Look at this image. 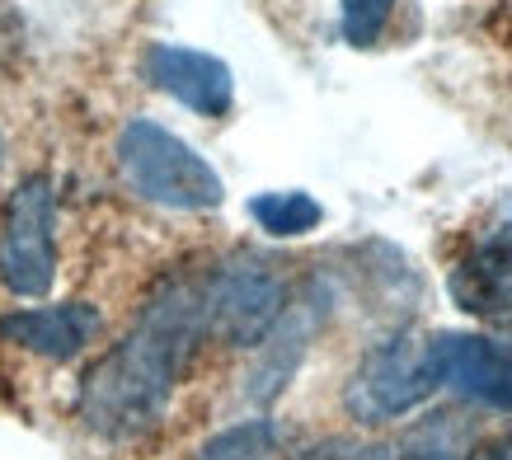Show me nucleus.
<instances>
[{
  "instance_id": "4468645a",
  "label": "nucleus",
  "mask_w": 512,
  "mask_h": 460,
  "mask_svg": "<svg viewBox=\"0 0 512 460\" xmlns=\"http://www.w3.org/2000/svg\"><path fill=\"white\" fill-rule=\"evenodd\" d=\"M395 0H339V33L348 47H376Z\"/></svg>"
},
{
  "instance_id": "9d476101",
  "label": "nucleus",
  "mask_w": 512,
  "mask_h": 460,
  "mask_svg": "<svg viewBox=\"0 0 512 460\" xmlns=\"http://www.w3.org/2000/svg\"><path fill=\"white\" fill-rule=\"evenodd\" d=\"M104 334V315L90 301H62V306H29L0 315V338L47 362H71Z\"/></svg>"
},
{
  "instance_id": "423d86ee",
  "label": "nucleus",
  "mask_w": 512,
  "mask_h": 460,
  "mask_svg": "<svg viewBox=\"0 0 512 460\" xmlns=\"http://www.w3.org/2000/svg\"><path fill=\"white\" fill-rule=\"evenodd\" d=\"M447 292L456 310L475 320H512V202H503L494 221H484V230L466 245V254L447 273Z\"/></svg>"
},
{
  "instance_id": "f3484780",
  "label": "nucleus",
  "mask_w": 512,
  "mask_h": 460,
  "mask_svg": "<svg viewBox=\"0 0 512 460\" xmlns=\"http://www.w3.org/2000/svg\"><path fill=\"white\" fill-rule=\"evenodd\" d=\"M0 160H5V141H0Z\"/></svg>"
},
{
  "instance_id": "1a4fd4ad",
  "label": "nucleus",
  "mask_w": 512,
  "mask_h": 460,
  "mask_svg": "<svg viewBox=\"0 0 512 460\" xmlns=\"http://www.w3.org/2000/svg\"><path fill=\"white\" fill-rule=\"evenodd\" d=\"M433 357L442 385L466 404L512 414V348L484 334H433Z\"/></svg>"
},
{
  "instance_id": "6e6552de",
  "label": "nucleus",
  "mask_w": 512,
  "mask_h": 460,
  "mask_svg": "<svg viewBox=\"0 0 512 460\" xmlns=\"http://www.w3.org/2000/svg\"><path fill=\"white\" fill-rule=\"evenodd\" d=\"M141 76L174 104L193 108L198 118H226L235 104V71L221 57L184 43H151L141 52Z\"/></svg>"
},
{
  "instance_id": "20e7f679",
  "label": "nucleus",
  "mask_w": 512,
  "mask_h": 460,
  "mask_svg": "<svg viewBox=\"0 0 512 460\" xmlns=\"http://www.w3.org/2000/svg\"><path fill=\"white\" fill-rule=\"evenodd\" d=\"M287 301L292 287L282 263L259 249H235L207 268V334L226 348H259Z\"/></svg>"
},
{
  "instance_id": "7ed1b4c3",
  "label": "nucleus",
  "mask_w": 512,
  "mask_h": 460,
  "mask_svg": "<svg viewBox=\"0 0 512 460\" xmlns=\"http://www.w3.org/2000/svg\"><path fill=\"white\" fill-rule=\"evenodd\" d=\"M437 390H442V376H437L433 338L395 329L390 338H381V343H372L362 353V362H357L348 385H343V409L357 423L381 428V423L414 414Z\"/></svg>"
},
{
  "instance_id": "0eeeda50",
  "label": "nucleus",
  "mask_w": 512,
  "mask_h": 460,
  "mask_svg": "<svg viewBox=\"0 0 512 460\" xmlns=\"http://www.w3.org/2000/svg\"><path fill=\"white\" fill-rule=\"evenodd\" d=\"M325 315H329V296L320 292V282H311L306 292L292 296V301L282 306L273 329L259 338V357H254V367H249V376H245L249 404L268 409V404L296 381V371H301L306 353H311V338L320 334Z\"/></svg>"
},
{
  "instance_id": "2eb2a0df",
  "label": "nucleus",
  "mask_w": 512,
  "mask_h": 460,
  "mask_svg": "<svg viewBox=\"0 0 512 460\" xmlns=\"http://www.w3.org/2000/svg\"><path fill=\"white\" fill-rule=\"evenodd\" d=\"M296 460H390V451L362 437H325V442L306 446Z\"/></svg>"
},
{
  "instance_id": "f8f14e48",
  "label": "nucleus",
  "mask_w": 512,
  "mask_h": 460,
  "mask_svg": "<svg viewBox=\"0 0 512 460\" xmlns=\"http://www.w3.org/2000/svg\"><path fill=\"white\" fill-rule=\"evenodd\" d=\"M249 216L273 240H296V235H311L325 221V207L311 193H301V188H278V193H254L249 198Z\"/></svg>"
},
{
  "instance_id": "39448f33",
  "label": "nucleus",
  "mask_w": 512,
  "mask_h": 460,
  "mask_svg": "<svg viewBox=\"0 0 512 460\" xmlns=\"http://www.w3.org/2000/svg\"><path fill=\"white\" fill-rule=\"evenodd\" d=\"M0 282L15 296H47L57 282V188L47 174L19 179L5 202Z\"/></svg>"
},
{
  "instance_id": "f257e3e1",
  "label": "nucleus",
  "mask_w": 512,
  "mask_h": 460,
  "mask_svg": "<svg viewBox=\"0 0 512 460\" xmlns=\"http://www.w3.org/2000/svg\"><path fill=\"white\" fill-rule=\"evenodd\" d=\"M202 338H207V273L179 268L160 277L132 329L80 376V423L109 442H132L151 432L170 409Z\"/></svg>"
},
{
  "instance_id": "9b49d317",
  "label": "nucleus",
  "mask_w": 512,
  "mask_h": 460,
  "mask_svg": "<svg viewBox=\"0 0 512 460\" xmlns=\"http://www.w3.org/2000/svg\"><path fill=\"white\" fill-rule=\"evenodd\" d=\"M480 423L466 409H428L395 437L390 460H475Z\"/></svg>"
},
{
  "instance_id": "ddd939ff",
  "label": "nucleus",
  "mask_w": 512,
  "mask_h": 460,
  "mask_svg": "<svg viewBox=\"0 0 512 460\" xmlns=\"http://www.w3.org/2000/svg\"><path fill=\"white\" fill-rule=\"evenodd\" d=\"M193 460H282V432L273 418H249L207 437Z\"/></svg>"
},
{
  "instance_id": "f03ea898",
  "label": "nucleus",
  "mask_w": 512,
  "mask_h": 460,
  "mask_svg": "<svg viewBox=\"0 0 512 460\" xmlns=\"http://www.w3.org/2000/svg\"><path fill=\"white\" fill-rule=\"evenodd\" d=\"M118 174L141 202L165 212H217L226 202V184L207 155L151 118H132L118 132Z\"/></svg>"
},
{
  "instance_id": "dca6fc26",
  "label": "nucleus",
  "mask_w": 512,
  "mask_h": 460,
  "mask_svg": "<svg viewBox=\"0 0 512 460\" xmlns=\"http://www.w3.org/2000/svg\"><path fill=\"white\" fill-rule=\"evenodd\" d=\"M475 460H512V437L508 442H498V446H489V451H475Z\"/></svg>"
}]
</instances>
